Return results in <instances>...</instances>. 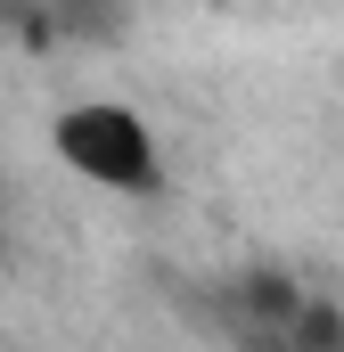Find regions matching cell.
Segmentation results:
<instances>
[{
  "instance_id": "6da1fadb",
  "label": "cell",
  "mask_w": 344,
  "mask_h": 352,
  "mask_svg": "<svg viewBox=\"0 0 344 352\" xmlns=\"http://www.w3.org/2000/svg\"><path fill=\"white\" fill-rule=\"evenodd\" d=\"M50 140H58V164L83 173L90 188L148 197V188L164 180L156 173V131H148V115L123 107V98H83V107H66Z\"/></svg>"
}]
</instances>
